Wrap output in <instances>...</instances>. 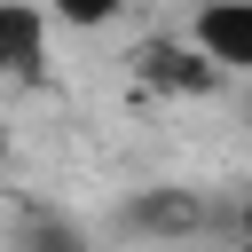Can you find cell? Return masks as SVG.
<instances>
[{
	"label": "cell",
	"mask_w": 252,
	"mask_h": 252,
	"mask_svg": "<svg viewBox=\"0 0 252 252\" xmlns=\"http://www.w3.org/2000/svg\"><path fill=\"white\" fill-rule=\"evenodd\" d=\"M189 47L213 71H252V0H205L189 16Z\"/></svg>",
	"instance_id": "cell-1"
},
{
	"label": "cell",
	"mask_w": 252,
	"mask_h": 252,
	"mask_svg": "<svg viewBox=\"0 0 252 252\" xmlns=\"http://www.w3.org/2000/svg\"><path fill=\"white\" fill-rule=\"evenodd\" d=\"M47 8L39 0H0V63L16 87H39L47 79Z\"/></svg>",
	"instance_id": "cell-2"
},
{
	"label": "cell",
	"mask_w": 252,
	"mask_h": 252,
	"mask_svg": "<svg viewBox=\"0 0 252 252\" xmlns=\"http://www.w3.org/2000/svg\"><path fill=\"white\" fill-rule=\"evenodd\" d=\"M213 213H205V197H189V189H142L134 205H126V228L134 236H197Z\"/></svg>",
	"instance_id": "cell-3"
},
{
	"label": "cell",
	"mask_w": 252,
	"mask_h": 252,
	"mask_svg": "<svg viewBox=\"0 0 252 252\" xmlns=\"http://www.w3.org/2000/svg\"><path fill=\"white\" fill-rule=\"evenodd\" d=\"M142 79H158V87H173V94H205V87H220L228 71H213L189 39H150V47H142Z\"/></svg>",
	"instance_id": "cell-4"
},
{
	"label": "cell",
	"mask_w": 252,
	"mask_h": 252,
	"mask_svg": "<svg viewBox=\"0 0 252 252\" xmlns=\"http://www.w3.org/2000/svg\"><path fill=\"white\" fill-rule=\"evenodd\" d=\"M16 252H94V244H87L79 220H63V213H32L24 236H16Z\"/></svg>",
	"instance_id": "cell-5"
},
{
	"label": "cell",
	"mask_w": 252,
	"mask_h": 252,
	"mask_svg": "<svg viewBox=\"0 0 252 252\" xmlns=\"http://www.w3.org/2000/svg\"><path fill=\"white\" fill-rule=\"evenodd\" d=\"M55 24H71V32H102L110 16H126V0H39Z\"/></svg>",
	"instance_id": "cell-6"
}]
</instances>
